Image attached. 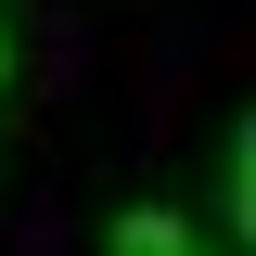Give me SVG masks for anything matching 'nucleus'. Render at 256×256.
Returning a JSON list of instances; mask_svg holds the SVG:
<instances>
[{"mask_svg":"<svg viewBox=\"0 0 256 256\" xmlns=\"http://www.w3.org/2000/svg\"><path fill=\"white\" fill-rule=\"evenodd\" d=\"M0 64H13V52H0Z\"/></svg>","mask_w":256,"mask_h":256,"instance_id":"obj_3","label":"nucleus"},{"mask_svg":"<svg viewBox=\"0 0 256 256\" xmlns=\"http://www.w3.org/2000/svg\"><path fill=\"white\" fill-rule=\"evenodd\" d=\"M230 230H244V244H256V116L230 128Z\"/></svg>","mask_w":256,"mask_h":256,"instance_id":"obj_2","label":"nucleus"},{"mask_svg":"<svg viewBox=\"0 0 256 256\" xmlns=\"http://www.w3.org/2000/svg\"><path fill=\"white\" fill-rule=\"evenodd\" d=\"M102 256H205V244H192V230L166 218V205H128V218H116V244H102Z\"/></svg>","mask_w":256,"mask_h":256,"instance_id":"obj_1","label":"nucleus"}]
</instances>
